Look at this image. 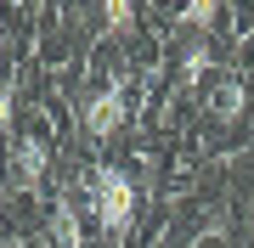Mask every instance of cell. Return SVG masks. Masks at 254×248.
Wrapping results in <instances>:
<instances>
[{
	"label": "cell",
	"instance_id": "obj_1",
	"mask_svg": "<svg viewBox=\"0 0 254 248\" xmlns=\"http://www.w3.org/2000/svg\"><path fill=\"white\" fill-rule=\"evenodd\" d=\"M96 220H102L108 237H125L130 220H136V186H130V175L113 169V164L96 169Z\"/></svg>",
	"mask_w": 254,
	"mask_h": 248
},
{
	"label": "cell",
	"instance_id": "obj_2",
	"mask_svg": "<svg viewBox=\"0 0 254 248\" xmlns=\"http://www.w3.org/2000/svg\"><path fill=\"white\" fill-rule=\"evenodd\" d=\"M119 124H125V79H113L108 91H102V96L91 101V107H85V136L108 141Z\"/></svg>",
	"mask_w": 254,
	"mask_h": 248
},
{
	"label": "cell",
	"instance_id": "obj_3",
	"mask_svg": "<svg viewBox=\"0 0 254 248\" xmlns=\"http://www.w3.org/2000/svg\"><path fill=\"white\" fill-rule=\"evenodd\" d=\"M209 62H215V56H209V46H203V40H192L187 56H181V79H187V85H192V79H203V74H209Z\"/></svg>",
	"mask_w": 254,
	"mask_h": 248
},
{
	"label": "cell",
	"instance_id": "obj_4",
	"mask_svg": "<svg viewBox=\"0 0 254 248\" xmlns=\"http://www.w3.org/2000/svg\"><path fill=\"white\" fill-rule=\"evenodd\" d=\"M17 164H23V181H40V175H46V147H40V141H23Z\"/></svg>",
	"mask_w": 254,
	"mask_h": 248
},
{
	"label": "cell",
	"instance_id": "obj_5",
	"mask_svg": "<svg viewBox=\"0 0 254 248\" xmlns=\"http://www.w3.org/2000/svg\"><path fill=\"white\" fill-rule=\"evenodd\" d=\"M215 113H220L226 124L237 119V113H243V85H237V79H232V85H220V96H215Z\"/></svg>",
	"mask_w": 254,
	"mask_h": 248
},
{
	"label": "cell",
	"instance_id": "obj_6",
	"mask_svg": "<svg viewBox=\"0 0 254 248\" xmlns=\"http://www.w3.org/2000/svg\"><path fill=\"white\" fill-rule=\"evenodd\" d=\"M181 23L187 28H209V23H215V0H192V6L181 11Z\"/></svg>",
	"mask_w": 254,
	"mask_h": 248
},
{
	"label": "cell",
	"instance_id": "obj_7",
	"mask_svg": "<svg viewBox=\"0 0 254 248\" xmlns=\"http://www.w3.org/2000/svg\"><path fill=\"white\" fill-rule=\"evenodd\" d=\"M130 28V6L125 0H108V34H125Z\"/></svg>",
	"mask_w": 254,
	"mask_h": 248
},
{
	"label": "cell",
	"instance_id": "obj_8",
	"mask_svg": "<svg viewBox=\"0 0 254 248\" xmlns=\"http://www.w3.org/2000/svg\"><path fill=\"white\" fill-rule=\"evenodd\" d=\"M57 237H63V248L79 243V226H73V209H68V203H63V214H57Z\"/></svg>",
	"mask_w": 254,
	"mask_h": 248
},
{
	"label": "cell",
	"instance_id": "obj_9",
	"mask_svg": "<svg viewBox=\"0 0 254 248\" xmlns=\"http://www.w3.org/2000/svg\"><path fill=\"white\" fill-rule=\"evenodd\" d=\"M11 130V85H0V136Z\"/></svg>",
	"mask_w": 254,
	"mask_h": 248
},
{
	"label": "cell",
	"instance_id": "obj_10",
	"mask_svg": "<svg viewBox=\"0 0 254 248\" xmlns=\"http://www.w3.org/2000/svg\"><path fill=\"white\" fill-rule=\"evenodd\" d=\"M0 51H6V28H0Z\"/></svg>",
	"mask_w": 254,
	"mask_h": 248
}]
</instances>
